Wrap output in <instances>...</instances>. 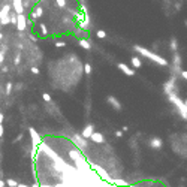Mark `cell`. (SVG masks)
<instances>
[{
    "label": "cell",
    "instance_id": "7",
    "mask_svg": "<svg viewBox=\"0 0 187 187\" xmlns=\"http://www.w3.org/2000/svg\"><path fill=\"white\" fill-rule=\"evenodd\" d=\"M75 141V144H76V147L79 150H85L87 148V139L84 138V136H81V135H74V138H72Z\"/></svg>",
    "mask_w": 187,
    "mask_h": 187
},
{
    "label": "cell",
    "instance_id": "13",
    "mask_svg": "<svg viewBox=\"0 0 187 187\" xmlns=\"http://www.w3.org/2000/svg\"><path fill=\"white\" fill-rule=\"evenodd\" d=\"M42 15H43V9H42V6H36V8L33 9V14H32L33 20H39Z\"/></svg>",
    "mask_w": 187,
    "mask_h": 187
},
{
    "label": "cell",
    "instance_id": "4",
    "mask_svg": "<svg viewBox=\"0 0 187 187\" xmlns=\"http://www.w3.org/2000/svg\"><path fill=\"white\" fill-rule=\"evenodd\" d=\"M17 29L20 32H24L27 29V17L24 14H17Z\"/></svg>",
    "mask_w": 187,
    "mask_h": 187
},
{
    "label": "cell",
    "instance_id": "35",
    "mask_svg": "<svg viewBox=\"0 0 187 187\" xmlns=\"http://www.w3.org/2000/svg\"><path fill=\"white\" fill-rule=\"evenodd\" d=\"M6 186V184H5V181H3V180H0V187H5Z\"/></svg>",
    "mask_w": 187,
    "mask_h": 187
},
{
    "label": "cell",
    "instance_id": "25",
    "mask_svg": "<svg viewBox=\"0 0 187 187\" xmlns=\"http://www.w3.org/2000/svg\"><path fill=\"white\" fill-rule=\"evenodd\" d=\"M65 45H66V42H63V40H57V42H55V46H57V48H63Z\"/></svg>",
    "mask_w": 187,
    "mask_h": 187
},
{
    "label": "cell",
    "instance_id": "5",
    "mask_svg": "<svg viewBox=\"0 0 187 187\" xmlns=\"http://www.w3.org/2000/svg\"><path fill=\"white\" fill-rule=\"evenodd\" d=\"M106 102L111 105L114 111H121V109H123V103H121L115 96H108V97H106Z\"/></svg>",
    "mask_w": 187,
    "mask_h": 187
},
{
    "label": "cell",
    "instance_id": "16",
    "mask_svg": "<svg viewBox=\"0 0 187 187\" xmlns=\"http://www.w3.org/2000/svg\"><path fill=\"white\" fill-rule=\"evenodd\" d=\"M79 46L84 48V49H87V51L91 48V45H90V42H88L87 39H79Z\"/></svg>",
    "mask_w": 187,
    "mask_h": 187
},
{
    "label": "cell",
    "instance_id": "10",
    "mask_svg": "<svg viewBox=\"0 0 187 187\" xmlns=\"http://www.w3.org/2000/svg\"><path fill=\"white\" fill-rule=\"evenodd\" d=\"M29 130H30V135H32V145H33V147H37V145L40 144V135L37 133L33 127H30Z\"/></svg>",
    "mask_w": 187,
    "mask_h": 187
},
{
    "label": "cell",
    "instance_id": "20",
    "mask_svg": "<svg viewBox=\"0 0 187 187\" xmlns=\"http://www.w3.org/2000/svg\"><path fill=\"white\" fill-rule=\"evenodd\" d=\"M42 99H43L46 103H51V102H52V99H51V96H49L48 93H43V94H42Z\"/></svg>",
    "mask_w": 187,
    "mask_h": 187
},
{
    "label": "cell",
    "instance_id": "14",
    "mask_svg": "<svg viewBox=\"0 0 187 187\" xmlns=\"http://www.w3.org/2000/svg\"><path fill=\"white\" fill-rule=\"evenodd\" d=\"M169 43H171V51L172 52H178V40H177V37L172 36L171 40H169Z\"/></svg>",
    "mask_w": 187,
    "mask_h": 187
},
{
    "label": "cell",
    "instance_id": "39",
    "mask_svg": "<svg viewBox=\"0 0 187 187\" xmlns=\"http://www.w3.org/2000/svg\"><path fill=\"white\" fill-rule=\"evenodd\" d=\"M0 40H3V35L2 33H0Z\"/></svg>",
    "mask_w": 187,
    "mask_h": 187
},
{
    "label": "cell",
    "instance_id": "15",
    "mask_svg": "<svg viewBox=\"0 0 187 187\" xmlns=\"http://www.w3.org/2000/svg\"><path fill=\"white\" fill-rule=\"evenodd\" d=\"M130 63H132L133 69H139V68L142 66V62H141V60H139L138 57H135V55H133V57L130 59Z\"/></svg>",
    "mask_w": 187,
    "mask_h": 187
},
{
    "label": "cell",
    "instance_id": "34",
    "mask_svg": "<svg viewBox=\"0 0 187 187\" xmlns=\"http://www.w3.org/2000/svg\"><path fill=\"white\" fill-rule=\"evenodd\" d=\"M21 87H23V84L20 82V84H17V90H21Z\"/></svg>",
    "mask_w": 187,
    "mask_h": 187
},
{
    "label": "cell",
    "instance_id": "12",
    "mask_svg": "<svg viewBox=\"0 0 187 187\" xmlns=\"http://www.w3.org/2000/svg\"><path fill=\"white\" fill-rule=\"evenodd\" d=\"M94 132V124H87L84 129H82V133H81V136H84L85 139H88L90 136H91V133Z\"/></svg>",
    "mask_w": 187,
    "mask_h": 187
},
{
    "label": "cell",
    "instance_id": "3",
    "mask_svg": "<svg viewBox=\"0 0 187 187\" xmlns=\"http://www.w3.org/2000/svg\"><path fill=\"white\" fill-rule=\"evenodd\" d=\"M9 15H11V6L9 5H5L0 11V24L2 26H6L9 24Z\"/></svg>",
    "mask_w": 187,
    "mask_h": 187
},
{
    "label": "cell",
    "instance_id": "9",
    "mask_svg": "<svg viewBox=\"0 0 187 187\" xmlns=\"http://www.w3.org/2000/svg\"><path fill=\"white\" fill-rule=\"evenodd\" d=\"M174 79H175V78H171L169 81H166V82H165L163 90H165V93H166V94L174 93V87H175V81H174Z\"/></svg>",
    "mask_w": 187,
    "mask_h": 187
},
{
    "label": "cell",
    "instance_id": "30",
    "mask_svg": "<svg viewBox=\"0 0 187 187\" xmlns=\"http://www.w3.org/2000/svg\"><path fill=\"white\" fill-rule=\"evenodd\" d=\"M3 60H5V52H3V51H0V66H2Z\"/></svg>",
    "mask_w": 187,
    "mask_h": 187
},
{
    "label": "cell",
    "instance_id": "19",
    "mask_svg": "<svg viewBox=\"0 0 187 187\" xmlns=\"http://www.w3.org/2000/svg\"><path fill=\"white\" fill-rule=\"evenodd\" d=\"M96 36L99 37V39H105L106 37V32L105 30H97L96 32Z\"/></svg>",
    "mask_w": 187,
    "mask_h": 187
},
{
    "label": "cell",
    "instance_id": "37",
    "mask_svg": "<svg viewBox=\"0 0 187 187\" xmlns=\"http://www.w3.org/2000/svg\"><path fill=\"white\" fill-rule=\"evenodd\" d=\"M3 118H5V115H3V114H2V112H0V123H2V121H3Z\"/></svg>",
    "mask_w": 187,
    "mask_h": 187
},
{
    "label": "cell",
    "instance_id": "32",
    "mask_svg": "<svg viewBox=\"0 0 187 187\" xmlns=\"http://www.w3.org/2000/svg\"><path fill=\"white\" fill-rule=\"evenodd\" d=\"M20 62H21V55L18 54V55H17V59H15V65H20Z\"/></svg>",
    "mask_w": 187,
    "mask_h": 187
},
{
    "label": "cell",
    "instance_id": "1",
    "mask_svg": "<svg viewBox=\"0 0 187 187\" xmlns=\"http://www.w3.org/2000/svg\"><path fill=\"white\" fill-rule=\"evenodd\" d=\"M133 49H135L136 52H139L142 57H148L150 60H153L154 63H157V65H160V66H169V62H168L166 59L160 57L159 54L150 51V49L144 48V46H141V45H133Z\"/></svg>",
    "mask_w": 187,
    "mask_h": 187
},
{
    "label": "cell",
    "instance_id": "24",
    "mask_svg": "<svg viewBox=\"0 0 187 187\" xmlns=\"http://www.w3.org/2000/svg\"><path fill=\"white\" fill-rule=\"evenodd\" d=\"M12 93V82H8L6 84V94H11Z\"/></svg>",
    "mask_w": 187,
    "mask_h": 187
},
{
    "label": "cell",
    "instance_id": "17",
    "mask_svg": "<svg viewBox=\"0 0 187 187\" xmlns=\"http://www.w3.org/2000/svg\"><path fill=\"white\" fill-rule=\"evenodd\" d=\"M5 184H6V186H9V187H17V186H18V181H17V180H14V178H8V180L5 181Z\"/></svg>",
    "mask_w": 187,
    "mask_h": 187
},
{
    "label": "cell",
    "instance_id": "6",
    "mask_svg": "<svg viewBox=\"0 0 187 187\" xmlns=\"http://www.w3.org/2000/svg\"><path fill=\"white\" fill-rule=\"evenodd\" d=\"M148 145H150V148H153V150H162L163 141H162V138H159V136H151L148 141Z\"/></svg>",
    "mask_w": 187,
    "mask_h": 187
},
{
    "label": "cell",
    "instance_id": "31",
    "mask_svg": "<svg viewBox=\"0 0 187 187\" xmlns=\"http://www.w3.org/2000/svg\"><path fill=\"white\" fill-rule=\"evenodd\" d=\"M3 135H5V127H3V124L0 123V138H2Z\"/></svg>",
    "mask_w": 187,
    "mask_h": 187
},
{
    "label": "cell",
    "instance_id": "8",
    "mask_svg": "<svg viewBox=\"0 0 187 187\" xmlns=\"http://www.w3.org/2000/svg\"><path fill=\"white\" fill-rule=\"evenodd\" d=\"M117 68H118L120 71H123V72L127 75V76H135V69L129 68L126 63H118V65H117Z\"/></svg>",
    "mask_w": 187,
    "mask_h": 187
},
{
    "label": "cell",
    "instance_id": "29",
    "mask_svg": "<svg viewBox=\"0 0 187 187\" xmlns=\"http://www.w3.org/2000/svg\"><path fill=\"white\" fill-rule=\"evenodd\" d=\"M180 76H181L183 79H187V72L186 71H181V72H180Z\"/></svg>",
    "mask_w": 187,
    "mask_h": 187
},
{
    "label": "cell",
    "instance_id": "27",
    "mask_svg": "<svg viewBox=\"0 0 187 187\" xmlns=\"http://www.w3.org/2000/svg\"><path fill=\"white\" fill-rule=\"evenodd\" d=\"M32 74H33V75H39V74H40V71H39V68H36V66H33V68H32Z\"/></svg>",
    "mask_w": 187,
    "mask_h": 187
},
{
    "label": "cell",
    "instance_id": "18",
    "mask_svg": "<svg viewBox=\"0 0 187 187\" xmlns=\"http://www.w3.org/2000/svg\"><path fill=\"white\" fill-rule=\"evenodd\" d=\"M39 30H40V33H42L43 36H46V35H48V29H46V26H45V24H39Z\"/></svg>",
    "mask_w": 187,
    "mask_h": 187
},
{
    "label": "cell",
    "instance_id": "33",
    "mask_svg": "<svg viewBox=\"0 0 187 187\" xmlns=\"http://www.w3.org/2000/svg\"><path fill=\"white\" fill-rule=\"evenodd\" d=\"M175 9H177V11H180V9H181V5H180V3H177V5H175Z\"/></svg>",
    "mask_w": 187,
    "mask_h": 187
},
{
    "label": "cell",
    "instance_id": "28",
    "mask_svg": "<svg viewBox=\"0 0 187 187\" xmlns=\"http://www.w3.org/2000/svg\"><path fill=\"white\" fill-rule=\"evenodd\" d=\"M115 138L121 139V138H123V132H121V130H117V132H115Z\"/></svg>",
    "mask_w": 187,
    "mask_h": 187
},
{
    "label": "cell",
    "instance_id": "36",
    "mask_svg": "<svg viewBox=\"0 0 187 187\" xmlns=\"http://www.w3.org/2000/svg\"><path fill=\"white\" fill-rule=\"evenodd\" d=\"M17 187H30V186H27V184H20V183H18V186Z\"/></svg>",
    "mask_w": 187,
    "mask_h": 187
},
{
    "label": "cell",
    "instance_id": "21",
    "mask_svg": "<svg viewBox=\"0 0 187 187\" xmlns=\"http://www.w3.org/2000/svg\"><path fill=\"white\" fill-rule=\"evenodd\" d=\"M112 183H115L117 186H123V187L127 186V181H124V180H114Z\"/></svg>",
    "mask_w": 187,
    "mask_h": 187
},
{
    "label": "cell",
    "instance_id": "23",
    "mask_svg": "<svg viewBox=\"0 0 187 187\" xmlns=\"http://www.w3.org/2000/svg\"><path fill=\"white\" fill-rule=\"evenodd\" d=\"M55 3H57V6L62 8V9L66 8V0H55Z\"/></svg>",
    "mask_w": 187,
    "mask_h": 187
},
{
    "label": "cell",
    "instance_id": "38",
    "mask_svg": "<svg viewBox=\"0 0 187 187\" xmlns=\"http://www.w3.org/2000/svg\"><path fill=\"white\" fill-rule=\"evenodd\" d=\"M30 187H40V184H37V183H35V184H32Z\"/></svg>",
    "mask_w": 187,
    "mask_h": 187
},
{
    "label": "cell",
    "instance_id": "22",
    "mask_svg": "<svg viewBox=\"0 0 187 187\" xmlns=\"http://www.w3.org/2000/svg\"><path fill=\"white\" fill-rule=\"evenodd\" d=\"M84 72H85V75L91 74V66H90V63H85V65H84Z\"/></svg>",
    "mask_w": 187,
    "mask_h": 187
},
{
    "label": "cell",
    "instance_id": "11",
    "mask_svg": "<svg viewBox=\"0 0 187 187\" xmlns=\"http://www.w3.org/2000/svg\"><path fill=\"white\" fill-rule=\"evenodd\" d=\"M88 139H91V141L96 142V144H103V142H105V136H103L102 133H99V132H93Z\"/></svg>",
    "mask_w": 187,
    "mask_h": 187
},
{
    "label": "cell",
    "instance_id": "2",
    "mask_svg": "<svg viewBox=\"0 0 187 187\" xmlns=\"http://www.w3.org/2000/svg\"><path fill=\"white\" fill-rule=\"evenodd\" d=\"M168 99H169V102L172 103V105H175L177 106V109L180 111V114L183 115V118L186 120L187 117V109H186V103L184 102H181V99L177 96V94H174V93H171V94H168Z\"/></svg>",
    "mask_w": 187,
    "mask_h": 187
},
{
    "label": "cell",
    "instance_id": "26",
    "mask_svg": "<svg viewBox=\"0 0 187 187\" xmlns=\"http://www.w3.org/2000/svg\"><path fill=\"white\" fill-rule=\"evenodd\" d=\"M23 136H24V135H23V133H20V135H18V136H17V138L12 141V144H17V142H20V141L23 139Z\"/></svg>",
    "mask_w": 187,
    "mask_h": 187
}]
</instances>
